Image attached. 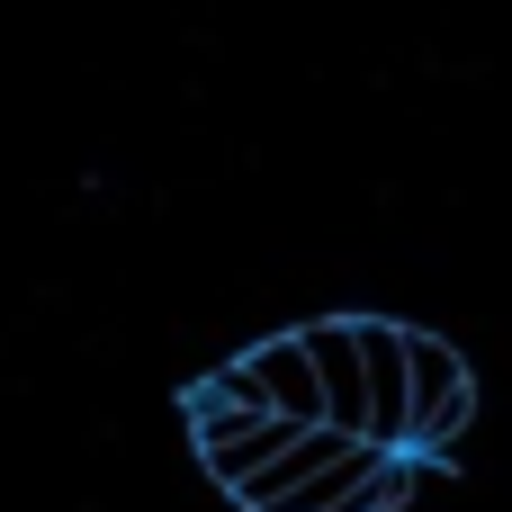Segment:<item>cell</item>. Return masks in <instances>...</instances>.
I'll return each instance as SVG.
<instances>
[{"label": "cell", "instance_id": "1", "mask_svg": "<svg viewBox=\"0 0 512 512\" xmlns=\"http://www.w3.org/2000/svg\"><path fill=\"white\" fill-rule=\"evenodd\" d=\"M477 414V378L468 360L450 351V333H414L405 324V450L414 459H441Z\"/></svg>", "mask_w": 512, "mask_h": 512}, {"label": "cell", "instance_id": "2", "mask_svg": "<svg viewBox=\"0 0 512 512\" xmlns=\"http://www.w3.org/2000/svg\"><path fill=\"white\" fill-rule=\"evenodd\" d=\"M306 360H315V378H324V423H342V432H369V369H360V315L306 324Z\"/></svg>", "mask_w": 512, "mask_h": 512}, {"label": "cell", "instance_id": "3", "mask_svg": "<svg viewBox=\"0 0 512 512\" xmlns=\"http://www.w3.org/2000/svg\"><path fill=\"white\" fill-rule=\"evenodd\" d=\"M351 441H360V432H342V423H297V432H288V450H279V459H261V468L234 486V504H243V512H279L306 477H315V468H324V459H342Z\"/></svg>", "mask_w": 512, "mask_h": 512}, {"label": "cell", "instance_id": "4", "mask_svg": "<svg viewBox=\"0 0 512 512\" xmlns=\"http://www.w3.org/2000/svg\"><path fill=\"white\" fill-rule=\"evenodd\" d=\"M360 369H369V441L405 450V324L360 315Z\"/></svg>", "mask_w": 512, "mask_h": 512}, {"label": "cell", "instance_id": "5", "mask_svg": "<svg viewBox=\"0 0 512 512\" xmlns=\"http://www.w3.org/2000/svg\"><path fill=\"white\" fill-rule=\"evenodd\" d=\"M189 441H216V432H234V423H252V414H270V396H261V369H252V351L243 360H225V369H207L189 396Z\"/></svg>", "mask_w": 512, "mask_h": 512}, {"label": "cell", "instance_id": "6", "mask_svg": "<svg viewBox=\"0 0 512 512\" xmlns=\"http://www.w3.org/2000/svg\"><path fill=\"white\" fill-rule=\"evenodd\" d=\"M252 369H261L270 414H288V423H324V378H315V360H306V333L261 342V351H252Z\"/></svg>", "mask_w": 512, "mask_h": 512}, {"label": "cell", "instance_id": "7", "mask_svg": "<svg viewBox=\"0 0 512 512\" xmlns=\"http://www.w3.org/2000/svg\"><path fill=\"white\" fill-rule=\"evenodd\" d=\"M288 432H297L288 414H252V423H234V432L198 441V468H207V477H216V486L234 495V486H243V477H252L261 459H279V450H288Z\"/></svg>", "mask_w": 512, "mask_h": 512}]
</instances>
